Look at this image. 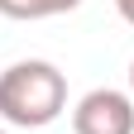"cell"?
Wrapping results in <instances>:
<instances>
[{
  "instance_id": "cell-4",
  "label": "cell",
  "mask_w": 134,
  "mask_h": 134,
  "mask_svg": "<svg viewBox=\"0 0 134 134\" xmlns=\"http://www.w3.org/2000/svg\"><path fill=\"white\" fill-rule=\"evenodd\" d=\"M115 10H120V19L134 24V0H115Z\"/></svg>"
},
{
  "instance_id": "cell-1",
  "label": "cell",
  "mask_w": 134,
  "mask_h": 134,
  "mask_svg": "<svg viewBox=\"0 0 134 134\" xmlns=\"http://www.w3.org/2000/svg\"><path fill=\"white\" fill-rule=\"evenodd\" d=\"M67 110V77L43 58H24L0 72V115L19 129H43Z\"/></svg>"
},
{
  "instance_id": "cell-5",
  "label": "cell",
  "mask_w": 134,
  "mask_h": 134,
  "mask_svg": "<svg viewBox=\"0 0 134 134\" xmlns=\"http://www.w3.org/2000/svg\"><path fill=\"white\" fill-rule=\"evenodd\" d=\"M129 96H134V62H129Z\"/></svg>"
},
{
  "instance_id": "cell-2",
  "label": "cell",
  "mask_w": 134,
  "mask_h": 134,
  "mask_svg": "<svg viewBox=\"0 0 134 134\" xmlns=\"http://www.w3.org/2000/svg\"><path fill=\"white\" fill-rule=\"evenodd\" d=\"M72 129L77 134H134V96L115 86L86 91L72 110Z\"/></svg>"
},
{
  "instance_id": "cell-3",
  "label": "cell",
  "mask_w": 134,
  "mask_h": 134,
  "mask_svg": "<svg viewBox=\"0 0 134 134\" xmlns=\"http://www.w3.org/2000/svg\"><path fill=\"white\" fill-rule=\"evenodd\" d=\"M81 0H0V14L5 19H53V14L77 10Z\"/></svg>"
},
{
  "instance_id": "cell-6",
  "label": "cell",
  "mask_w": 134,
  "mask_h": 134,
  "mask_svg": "<svg viewBox=\"0 0 134 134\" xmlns=\"http://www.w3.org/2000/svg\"><path fill=\"white\" fill-rule=\"evenodd\" d=\"M0 134H5V129H0Z\"/></svg>"
}]
</instances>
